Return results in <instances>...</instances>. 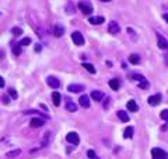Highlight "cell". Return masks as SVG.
<instances>
[{
  "label": "cell",
  "mask_w": 168,
  "mask_h": 159,
  "mask_svg": "<svg viewBox=\"0 0 168 159\" xmlns=\"http://www.w3.org/2000/svg\"><path fill=\"white\" fill-rule=\"evenodd\" d=\"M78 9L81 10L83 14H86V16H90L93 13V6H91L90 1H87V0H83L78 3Z\"/></svg>",
  "instance_id": "6da1fadb"
},
{
  "label": "cell",
  "mask_w": 168,
  "mask_h": 159,
  "mask_svg": "<svg viewBox=\"0 0 168 159\" xmlns=\"http://www.w3.org/2000/svg\"><path fill=\"white\" fill-rule=\"evenodd\" d=\"M151 156H153V159H168V154L161 148H153L151 149Z\"/></svg>",
  "instance_id": "7a4b0ae2"
},
{
  "label": "cell",
  "mask_w": 168,
  "mask_h": 159,
  "mask_svg": "<svg viewBox=\"0 0 168 159\" xmlns=\"http://www.w3.org/2000/svg\"><path fill=\"white\" fill-rule=\"evenodd\" d=\"M72 40L76 45H78V47L84 45V37H83V34L80 33V31H74V33L72 34Z\"/></svg>",
  "instance_id": "3957f363"
},
{
  "label": "cell",
  "mask_w": 168,
  "mask_h": 159,
  "mask_svg": "<svg viewBox=\"0 0 168 159\" xmlns=\"http://www.w3.org/2000/svg\"><path fill=\"white\" fill-rule=\"evenodd\" d=\"M66 140H67V142L73 144V145H78V142H80L77 132H69L67 135H66Z\"/></svg>",
  "instance_id": "277c9868"
},
{
  "label": "cell",
  "mask_w": 168,
  "mask_h": 159,
  "mask_svg": "<svg viewBox=\"0 0 168 159\" xmlns=\"http://www.w3.org/2000/svg\"><path fill=\"white\" fill-rule=\"evenodd\" d=\"M157 44H158L160 49H167L168 48V40H165L161 34H157Z\"/></svg>",
  "instance_id": "5b68a950"
},
{
  "label": "cell",
  "mask_w": 168,
  "mask_h": 159,
  "mask_svg": "<svg viewBox=\"0 0 168 159\" xmlns=\"http://www.w3.org/2000/svg\"><path fill=\"white\" fill-rule=\"evenodd\" d=\"M46 83H48V86L52 87V89H58V87L60 86V82L56 79L55 76H49V78L46 79Z\"/></svg>",
  "instance_id": "8992f818"
},
{
  "label": "cell",
  "mask_w": 168,
  "mask_h": 159,
  "mask_svg": "<svg viewBox=\"0 0 168 159\" xmlns=\"http://www.w3.org/2000/svg\"><path fill=\"white\" fill-rule=\"evenodd\" d=\"M67 92H70V93H80V92H84V86L83 84H69Z\"/></svg>",
  "instance_id": "52a82bcc"
},
{
  "label": "cell",
  "mask_w": 168,
  "mask_h": 159,
  "mask_svg": "<svg viewBox=\"0 0 168 159\" xmlns=\"http://www.w3.org/2000/svg\"><path fill=\"white\" fill-rule=\"evenodd\" d=\"M160 103H161V94L160 93L153 94V96L149 97V104H150V106H158Z\"/></svg>",
  "instance_id": "ba28073f"
},
{
  "label": "cell",
  "mask_w": 168,
  "mask_h": 159,
  "mask_svg": "<svg viewBox=\"0 0 168 159\" xmlns=\"http://www.w3.org/2000/svg\"><path fill=\"white\" fill-rule=\"evenodd\" d=\"M119 30H121V27H119V24L116 23V21H109L108 24V31L111 34H118Z\"/></svg>",
  "instance_id": "9c48e42d"
},
{
  "label": "cell",
  "mask_w": 168,
  "mask_h": 159,
  "mask_svg": "<svg viewBox=\"0 0 168 159\" xmlns=\"http://www.w3.org/2000/svg\"><path fill=\"white\" fill-rule=\"evenodd\" d=\"M64 34V27L62 24H55V28H53V35L55 37H62Z\"/></svg>",
  "instance_id": "30bf717a"
},
{
  "label": "cell",
  "mask_w": 168,
  "mask_h": 159,
  "mask_svg": "<svg viewBox=\"0 0 168 159\" xmlns=\"http://www.w3.org/2000/svg\"><path fill=\"white\" fill-rule=\"evenodd\" d=\"M105 21V19L102 16H95V17H90L88 19V23L93 24V25H98V24H102Z\"/></svg>",
  "instance_id": "8fae6325"
},
{
  "label": "cell",
  "mask_w": 168,
  "mask_h": 159,
  "mask_svg": "<svg viewBox=\"0 0 168 159\" xmlns=\"http://www.w3.org/2000/svg\"><path fill=\"white\" fill-rule=\"evenodd\" d=\"M78 103H80V106L84 108H88L90 107V97L88 96H80V99H78Z\"/></svg>",
  "instance_id": "7c38bea8"
},
{
  "label": "cell",
  "mask_w": 168,
  "mask_h": 159,
  "mask_svg": "<svg viewBox=\"0 0 168 159\" xmlns=\"http://www.w3.org/2000/svg\"><path fill=\"white\" fill-rule=\"evenodd\" d=\"M126 107H127V110L130 113H136L137 110H139V106H137V103L135 102V100H129L127 102V104H126Z\"/></svg>",
  "instance_id": "4fadbf2b"
},
{
  "label": "cell",
  "mask_w": 168,
  "mask_h": 159,
  "mask_svg": "<svg viewBox=\"0 0 168 159\" xmlns=\"http://www.w3.org/2000/svg\"><path fill=\"white\" fill-rule=\"evenodd\" d=\"M30 125L32 128H39V127L44 125V120H41V118H38V117H34L31 120V122H30Z\"/></svg>",
  "instance_id": "5bb4252c"
},
{
  "label": "cell",
  "mask_w": 168,
  "mask_h": 159,
  "mask_svg": "<svg viewBox=\"0 0 168 159\" xmlns=\"http://www.w3.org/2000/svg\"><path fill=\"white\" fill-rule=\"evenodd\" d=\"M91 97L94 99L95 102H101L104 99V93L100 92V90H94V92H91Z\"/></svg>",
  "instance_id": "9a60e30c"
},
{
  "label": "cell",
  "mask_w": 168,
  "mask_h": 159,
  "mask_svg": "<svg viewBox=\"0 0 168 159\" xmlns=\"http://www.w3.org/2000/svg\"><path fill=\"white\" fill-rule=\"evenodd\" d=\"M52 99H53L55 106H60V103H62V96H60L59 92H53L52 93Z\"/></svg>",
  "instance_id": "2e32d148"
},
{
  "label": "cell",
  "mask_w": 168,
  "mask_h": 159,
  "mask_svg": "<svg viewBox=\"0 0 168 159\" xmlns=\"http://www.w3.org/2000/svg\"><path fill=\"white\" fill-rule=\"evenodd\" d=\"M140 61H141V58H140V55H137V54H132V55L129 56V62L133 63V65L140 63Z\"/></svg>",
  "instance_id": "e0dca14e"
},
{
  "label": "cell",
  "mask_w": 168,
  "mask_h": 159,
  "mask_svg": "<svg viewBox=\"0 0 168 159\" xmlns=\"http://www.w3.org/2000/svg\"><path fill=\"white\" fill-rule=\"evenodd\" d=\"M118 117H119V120H121V121H123V122L129 121V114H127L126 111H123V110H119V111H118Z\"/></svg>",
  "instance_id": "ac0fdd59"
},
{
  "label": "cell",
  "mask_w": 168,
  "mask_h": 159,
  "mask_svg": "<svg viewBox=\"0 0 168 159\" xmlns=\"http://www.w3.org/2000/svg\"><path fill=\"white\" fill-rule=\"evenodd\" d=\"M109 87L112 90H118L119 87H121V83H119L118 79H111L109 80Z\"/></svg>",
  "instance_id": "d6986e66"
},
{
  "label": "cell",
  "mask_w": 168,
  "mask_h": 159,
  "mask_svg": "<svg viewBox=\"0 0 168 159\" xmlns=\"http://www.w3.org/2000/svg\"><path fill=\"white\" fill-rule=\"evenodd\" d=\"M123 137L125 138H132L133 137V127H126L123 131Z\"/></svg>",
  "instance_id": "ffe728a7"
},
{
  "label": "cell",
  "mask_w": 168,
  "mask_h": 159,
  "mask_svg": "<svg viewBox=\"0 0 168 159\" xmlns=\"http://www.w3.org/2000/svg\"><path fill=\"white\" fill-rule=\"evenodd\" d=\"M66 108H67L69 111L74 113L76 110H77V104H76V103H73V102H67V103H66Z\"/></svg>",
  "instance_id": "44dd1931"
},
{
  "label": "cell",
  "mask_w": 168,
  "mask_h": 159,
  "mask_svg": "<svg viewBox=\"0 0 168 159\" xmlns=\"http://www.w3.org/2000/svg\"><path fill=\"white\" fill-rule=\"evenodd\" d=\"M83 68H84V69H87L90 73H95V68L91 65V63H84V62H83Z\"/></svg>",
  "instance_id": "7402d4cb"
},
{
  "label": "cell",
  "mask_w": 168,
  "mask_h": 159,
  "mask_svg": "<svg viewBox=\"0 0 168 159\" xmlns=\"http://www.w3.org/2000/svg\"><path fill=\"white\" fill-rule=\"evenodd\" d=\"M13 54L14 55H20L21 54V45L20 44H14L13 45Z\"/></svg>",
  "instance_id": "603a6c76"
},
{
  "label": "cell",
  "mask_w": 168,
  "mask_h": 159,
  "mask_svg": "<svg viewBox=\"0 0 168 159\" xmlns=\"http://www.w3.org/2000/svg\"><path fill=\"white\" fill-rule=\"evenodd\" d=\"M20 152H21L20 149H14V151H11V152H7L6 156H7V158H16L17 155H20Z\"/></svg>",
  "instance_id": "cb8c5ba5"
},
{
  "label": "cell",
  "mask_w": 168,
  "mask_h": 159,
  "mask_svg": "<svg viewBox=\"0 0 168 159\" xmlns=\"http://www.w3.org/2000/svg\"><path fill=\"white\" fill-rule=\"evenodd\" d=\"M139 86H140L141 89H147V87H149V80L146 79V78H143V79L139 82Z\"/></svg>",
  "instance_id": "d4e9b609"
},
{
  "label": "cell",
  "mask_w": 168,
  "mask_h": 159,
  "mask_svg": "<svg viewBox=\"0 0 168 159\" xmlns=\"http://www.w3.org/2000/svg\"><path fill=\"white\" fill-rule=\"evenodd\" d=\"M129 78H132V79H135V80H139L140 82L144 76H141V75H139V73H129Z\"/></svg>",
  "instance_id": "484cf974"
},
{
  "label": "cell",
  "mask_w": 168,
  "mask_h": 159,
  "mask_svg": "<svg viewBox=\"0 0 168 159\" xmlns=\"http://www.w3.org/2000/svg\"><path fill=\"white\" fill-rule=\"evenodd\" d=\"M160 116H161V118H163L164 121L168 122V108H167V110H163V111L160 113Z\"/></svg>",
  "instance_id": "4316f807"
},
{
  "label": "cell",
  "mask_w": 168,
  "mask_h": 159,
  "mask_svg": "<svg viewBox=\"0 0 168 159\" xmlns=\"http://www.w3.org/2000/svg\"><path fill=\"white\" fill-rule=\"evenodd\" d=\"M11 33H13L14 35H20V34H23V30L20 27H13L11 28Z\"/></svg>",
  "instance_id": "83f0119b"
},
{
  "label": "cell",
  "mask_w": 168,
  "mask_h": 159,
  "mask_svg": "<svg viewBox=\"0 0 168 159\" xmlns=\"http://www.w3.org/2000/svg\"><path fill=\"white\" fill-rule=\"evenodd\" d=\"M30 44H31V38H28V37L23 38V40L20 41V45H30Z\"/></svg>",
  "instance_id": "f1b7e54d"
},
{
  "label": "cell",
  "mask_w": 168,
  "mask_h": 159,
  "mask_svg": "<svg viewBox=\"0 0 168 159\" xmlns=\"http://www.w3.org/2000/svg\"><path fill=\"white\" fill-rule=\"evenodd\" d=\"M87 156L90 159H97V154L94 152L93 149H90V151H87Z\"/></svg>",
  "instance_id": "f546056e"
},
{
  "label": "cell",
  "mask_w": 168,
  "mask_h": 159,
  "mask_svg": "<svg viewBox=\"0 0 168 159\" xmlns=\"http://www.w3.org/2000/svg\"><path fill=\"white\" fill-rule=\"evenodd\" d=\"M9 94H10V96H11V99H17V97H18L17 92H16V90H14V89H10V90H9Z\"/></svg>",
  "instance_id": "4dcf8cb0"
},
{
  "label": "cell",
  "mask_w": 168,
  "mask_h": 159,
  "mask_svg": "<svg viewBox=\"0 0 168 159\" xmlns=\"http://www.w3.org/2000/svg\"><path fill=\"white\" fill-rule=\"evenodd\" d=\"M41 51H42L41 44H36V45H35V52H41Z\"/></svg>",
  "instance_id": "1f68e13d"
},
{
  "label": "cell",
  "mask_w": 168,
  "mask_h": 159,
  "mask_svg": "<svg viewBox=\"0 0 168 159\" xmlns=\"http://www.w3.org/2000/svg\"><path fill=\"white\" fill-rule=\"evenodd\" d=\"M9 102H10V99L7 97V96H4V97H3V103H4V104H9Z\"/></svg>",
  "instance_id": "d6a6232c"
},
{
  "label": "cell",
  "mask_w": 168,
  "mask_h": 159,
  "mask_svg": "<svg viewBox=\"0 0 168 159\" xmlns=\"http://www.w3.org/2000/svg\"><path fill=\"white\" fill-rule=\"evenodd\" d=\"M109 99H107V100H105V103H104V108H108L109 107Z\"/></svg>",
  "instance_id": "836d02e7"
},
{
  "label": "cell",
  "mask_w": 168,
  "mask_h": 159,
  "mask_svg": "<svg viewBox=\"0 0 168 159\" xmlns=\"http://www.w3.org/2000/svg\"><path fill=\"white\" fill-rule=\"evenodd\" d=\"M3 86H4V79L0 76V87H3Z\"/></svg>",
  "instance_id": "e575fe53"
},
{
  "label": "cell",
  "mask_w": 168,
  "mask_h": 159,
  "mask_svg": "<svg viewBox=\"0 0 168 159\" xmlns=\"http://www.w3.org/2000/svg\"><path fill=\"white\" fill-rule=\"evenodd\" d=\"M163 19H164V20H165V21H167V23H168V13H165V14H164V16H163Z\"/></svg>",
  "instance_id": "d590c367"
},
{
  "label": "cell",
  "mask_w": 168,
  "mask_h": 159,
  "mask_svg": "<svg viewBox=\"0 0 168 159\" xmlns=\"http://www.w3.org/2000/svg\"><path fill=\"white\" fill-rule=\"evenodd\" d=\"M164 61H165V63L168 65V54H165V56H164Z\"/></svg>",
  "instance_id": "8d00e7d4"
},
{
  "label": "cell",
  "mask_w": 168,
  "mask_h": 159,
  "mask_svg": "<svg viewBox=\"0 0 168 159\" xmlns=\"http://www.w3.org/2000/svg\"><path fill=\"white\" fill-rule=\"evenodd\" d=\"M100 1H104V3H108V1H112V0H100Z\"/></svg>",
  "instance_id": "74e56055"
}]
</instances>
